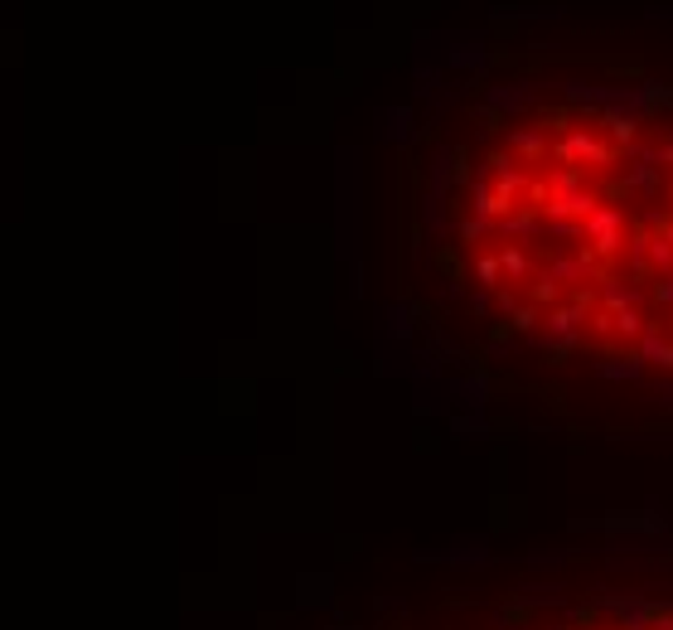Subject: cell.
<instances>
[{"mask_svg":"<svg viewBox=\"0 0 673 630\" xmlns=\"http://www.w3.org/2000/svg\"><path fill=\"white\" fill-rule=\"evenodd\" d=\"M620 151L610 146V141H596L592 131H567L562 141H553V160H562V165H592V170H600V165H615Z\"/></svg>","mask_w":673,"mask_h":630,"instance_id":"obj_1","label":"cell"},{"mask_svg":"<svg viewBox=\"0 0 673 630\" xmlns=\"http://www.w3.org/2000/svg\"><path fill=\"white\" fill-rule=\"evenodd\" d=\"M582 233L592 237L596 257H615V253H620V243H625V214H620L615 204H600L592 219L582 223Z\"/></svg>","mask_w":673,"mask_h":630,"instance_id":"obj_2","label":"cell"},{"mask_svg":"<svg viewBox=\"0 0 673 630\" xmlns=\"http://www.w3.org/2000/svg\"><path fill=\"white\" fill-rule=\"evenodd\" d=\"M509 151H519V156H528V160L553 156V146H547V131H543V127H514V131H509Z\"/></svg>","mask_w":673,"mask_h":630,"instance_id":"obj_3","label":"cell"},{"mask_svg":"<svg viewBox=\"0 0 673 630\" xmlns=\"http://www.w3.org/2000/svg\"><path fill=\"white\" fill-rule=\"evenodd\" d=\"M610 611L620 616V630H654V606L649 602H610Z\"/></svg>","mask_w":673,"mask_h":630,"instance_id":"obj_4","label":"cell"},{"mask_svg":"<svg viewBox=\"0 0 673 630\" xmlns=\"http://www.w3.org/2000/svg\"><path fill=\"white\" fill-rule=\"evenodd\" d=\"M630 306H639V286H625V282H606V311H630Z\"/></svg>","mask_w":673,"mask_h":630,"instance_id":"obj_5","label":"cell"},{"mask_svg":"<svg viewBox=\"0 0 673 630\" xmlns=\"http://www.w3.org/2000/svg\"><path fill=\"white\" fill-rule=\"evenodd\" d=\"M645 253H649V262H654V267H659V272H664V276L673 272V243H669L664 233H649Z\"/></svg>","mask_w":673,"mask_h":630,"instance_id":"obj_6","label":"cell"},{"mask_svg":"<svg viewBox=\"0 0 673 630\" xmlns=\"http://www.w3.org/2000/svg\"><path fill=\"white\" fill-rule=\"evenodd\" d=\"M528 296H533V306H547V311H553L557 301H562V282H553V276H538L533 286H528Z\"/></svg>","mask_w":673,"mask_h":630,"instance_id":"obj_7","label":"cell"},{"mask_svg":"<svg viewBox=\"0 0 673 630\" xmlns=\"http://www.w3.org/2000/svg\"><path fill=\"white\" fill-rule=\"evenodd\" d=\"M606 131H610V141H615V146H630V141H635V117H625V112H606Z\"/></svg>","mask_w":673,"mask_h":630,"instance_id":"obj_8","label":"cell"},{"mask_svg":"<svg viewBox=\"0 0 673 630\" xmlns=\"http://www.w3.org/2000/svg\"><path fill=\"white\" fill-rule=\"evenodd\" d=\"M649 330V320L630 306V311H615V339H639Z\"/></svg>","mask_w":673,"mask_h":630,"instance_id":"obj_9","label":"cell"},{"mask_svg":"<svg viewBox=\"0 0 673 630\" xmlns=\"http://www.w3.org/2000/svg\"><path fill=\"white\" fill-rule=\"evenodd\" d=\"M475 276H480V286H504V262L494 253H480L475 257Z\"/></svg>","mask_w":673,"mask_h":630,"instance_id":"obj_10","label":"cell"},{"mask_svg":"<svg viewBox=\"0 0 673 630\" xmlns=\"http://www.w3.org/2000/svg\"><path fill=\"white\" fill-rule=\"evenodd\" d=\"M499 233H519V237H533L538 233V209H523V214H509V219L499 223Z\"/></svg>","mask_w":673,"mask_h":630,"instance_id":"obj_11","label":"cell"},{"mask_svg":"<svg viewBox=\"0 0 673 630\" xmlns=\"http://www.w3.org/2000/svg\"><path fill=\"white\" fill-rule=\"evenodd\" d=\"M499 262H504V272H509V276H519V282H523L528 272H533L528 253H519V247H504V253H499Z\"/></svg>","mask_w":673,"mask_h":630,"instance_id":"obj_12","label":"cell"},{"mask_svg":"<svg viewBox=\"0 0 673 630\" xmlns=\"http://www.w3.org/2000/svg\"><path fill=\"white\" fill-rule=\"evenodd\" d=\"M490 229H494V219H480V214H475V219L460 223V237H465V243H480V237L490 233Z\"/></svg>","mask_w":673,"mask_h":630,"instance_id":"obj_13","label":"cell"},{"mask_svg":"<svg viewBox=\"0 0 673 630\" xmlns=\"http://www.w3.org/2000/svg\"><path fill=\"white\" fill-rule=\"evenodd\" d=\"M509 325H514V330H533V325H538V311H533V306H514V311H509Z\"/></svg>","mask_w":673,"mask_h":630,"instance_id":"obj_14","label":"cell"},{"mask_svg":"<svg viewBox=\"0 0 673 630\" xmlns=\"http://www.w3.org/2000/svg\"><path fill=\"white\" fill-rule=\"evenodd\" d=\"M600 374L606 378H639V359L635 364H600Z\"/></svg>","mask_w":673,"mask_h":630,"instance_id":"obj_15","label":"cell"},{"mask_svg":"<svg viewBox=\"0 0 673 630\" xmlns=\"http://www.w3.org/2000/svg\"><path fill=\"white\" fill-rule=\"evenodd\" d=\"M499 621H504V626H514V621L523 626V621H528V606H523V602H509V606L499 611Z\"/></svg>","mask_w":673,"mask_h":630,"instance_id":"obj_16","label":"cell"},{"mask_svg":"<svg viewBox=\"0 0 673 630\" xmlns=\"http://www.w3.org/2000/svg\"><path fill=\"white\" fill-rule=\"evenodd\" d=\"M654 296H659V301H664V306H673V272H669V276H659Z\"/></svg>","mask_w":673,"mask_h":630,"instance_id":"obj_17","label":"cell"},{"mask_svg":"<svg viewBox=\"0 0 673 630\" xmlns=\"http://www.w3.org/2000/svg\"><path fill=\"white\" fill-rule=\"evenodd\" d=\"M596 616H600V606H576L572 621H576V626H596Z\"/></svg>","mask_w":673,"mask_h":630,"instance_id":"obj_18","label":"cell"},{"mask_svg":"<svg viewBox=\"0 0 673 630\" xmlns=\"http://www.w3.org/2000/svg\"><path fill=\"white\" fill-rule=\"evenodd\" d=\"M538 630H562V626H538Z\"/></svg>","mask_w":673,"mask_h":630,"instance_id":"obj_19","label":"cell"}]
</instances>
